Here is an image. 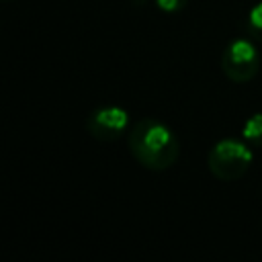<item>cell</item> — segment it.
I'll use <instances>...</instances> for the list:
<instances>
[{"instance_id":"cell-1","label":"cell","mask_w":262,"mask_h":262,"mask_svg":"<svg viewBox=\"0 0 262 262\" xmlns=\"http://www.w3.org/2000/svg\"><path fill=\"white\" fill-rule=\"evenodd\" d=\"M127 145L133 160L151 172L172 168L180 156V141L176 133L166 123L151 117H143L131 125Z\"/></svg>"},{"instance_id":"cell-2","label":"cell","mask_w":262,"mask_h":262,"mask_svg":"<svg viewBox=\"0 0 262 262\" xmlns=\"http://www.w3.org/2000/svg\"><path fill=\"white\" fill-rule=\"evenodd\" d=\"M252 164H254L252 145L246 139H235V137H223L215 141L207 156L209 172L223 182L239 180L250 170Z\"/></svg>"},{"instance_id":"cell-3","label":"cell","mask_w":262,"mask_h":262,"mask_svg":"<svg viewBox=\"0 0 262 262\" xmlns=\"http://www.w3.org/2000/svg\"><path fill=\"white\" fill-rule=\"evenodd\" d=\"M221 70L235 84L252 82L260 70V51L248 37L231 39L221 53Z\"/></svg>"},{"instance_id":"cell-4","label":"cell","mask_w":262,"mask_h":262,"mask_svg":"<svg viewBox=\"0 0 262 262\" xmlns=\"http://www.w3.org/2000/svg\"><path fill=\"white\" fill-rule=\"evenodd\" d=\"M86 131L98 141H115L129 131V113L117 104H102L86 117Z\"/></svg>"},{"instance_id":"cell-5","label":"cell","mask_w":262,"mask_h":262,"mask_svg":"<svg viewBox=\"0 0 262 262\" xmlns=\"http://www.w3.org/2000/svg\"><path fill=\"white\" fill-rule=\"evenodd\" d=\"M242 135L252 147H262V113H254L246 119Z\"/></svg>"},{"instance_id":"cell-6","label":"cell","mask_w":262,"mask_h":262,"mask_svg":"<svg viewBox=\"0 0 262 262\" xmlns=\"http://www.w3.org/2000/svg\"><path fill=\"white\" fill-rule=\"evenodd\" d=\"M244 27H246V33H248L254 41L262 43V2L254 4V6L248 10Z\"/></svg>"},{"instance_id":"cell-7","label":"cell","mask_w":262,"mask_h":262,"mask_svg":"<svg viewBox=\"0 0 262 262\" xmlns=\"http://www.w3.org/2000/svg\"><path fill=\"white\" fill-rule=\"evenodd\" d=\"M156 2V6L160 8V10H164V12H180L186 4H188V0H154Z\"/></svg>"},{"instance_id":"cell-8","label":"cell","mask_w":262,"mask_h":262,"mask_svg":"<svg viewBox=\"0 0 262 262\" xmlns=\"http://www.w3.org/2000/svg\"><path fill=\"white\" fill-rule=\"evenodd\" d=\"M4 2H8V0H4Z\"/></svg>"}]
</instances>
